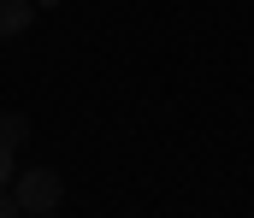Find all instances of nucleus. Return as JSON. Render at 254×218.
Here are the masks:
<instances>
[{
    "label": "nucleus",
    "mask_w": 254,
    "mask_h": 218,
    "mask_svg": "<svg viewBox=\"0 0 254 218\" xmlns=\"http://www.w3.org/2000/svg\"><path fill=\"white\" fill-rule=\"evenodd\" d=\"M36 6H48V12H54V6H65V0H36Z\"/></svg>",
    "instance_id": "obj_6"
},
{
    "label": "nucleus",
    "mask_w": 254,
    "mask_h": 218,
    "mask_svg": "<svg viewBox=\"0 0 254 218\" xmlns=\"http://www.w3.org/2000/svg\"><path fill=\"white\" fill-rule=\"evenodd\" d=\"M12 195H18L24 218H54L65 207V177L54 165H24V171L12 177Z\"/></svg>",
    "instance_id": "obj_1"
},
{
    "label": "nucleus",
    "mask_w": 254,
    "mask_h": 218,
    "mask_svg": "<svg viewBox=\"0 0 254 218\" xmlns=\"http://www.w3.org/2000/svg\"><path fill=\"white\" fill-rule=\"evenodd\" d=\"M12 177H18V159H12V147L0 142V189H12Z\"/></svg>",
    "instance_id": "obj_4"
},
{
    "label": "nucleus",
    "mask_w": 254,
    "mask_h": 218,
    "mask_svg": "<svg viewBox=\"0 0 254 218\" xmlns=\"http://www.w3.org/2000/svg\"><path fill=\"white\" fill-rule=\"evenodd\" d=\"M0 142L18 153V147L30 142V118H24V112H0Z\"/></svg>",
    "instance_id": "obj_3"
},
{
    "label": "nucleus",
    "mask_w": 254,
    "mask_h": 218,
    "mask_svg": "<svg viewBox=\"0 0 254 218\" xmlns=\"http://www.w3.org/2000/svg\"><path fill=\"white\" fill-rule=\"evenodd\" d=\"M30 24H36V0H0V42L24 36Z\"/></svg>",
    "instance_id": "obj_2"
},
{
    "label": "nucleus",
    "mask_w": 254,
    "mask_h": 218,
    "mask_svg": "<svg viewBox=\"0 0 254 218\" xmlns=\"http://www.w3.org/2000/svg\"><path fill=\"white\" fill-rule=\"evenodd\" d=\"M0 218H24V207H18V195H12V189H0Z\"/></svg>",
    "instance_id": "obj_5"
}]
</instances>
